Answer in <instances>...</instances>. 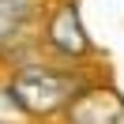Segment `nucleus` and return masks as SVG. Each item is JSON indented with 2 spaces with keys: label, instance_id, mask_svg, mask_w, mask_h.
Returning a JSON list of instances; mask_svg holds the SVG:
<instances>
[{
  "label": "nucleus",
  "instance_id": "1",
  "mask_svg": "<svg viewBox=\"0 0 124 124\" xmlns=\"http://www.w3.org/2000/svg\"><path fill=\"white\" fill-rule=\"evenodd\" d=\"M11 98L26 109V113H56L60 105L79 98V83L64 71H49V68H26L23 75H15L11 83Z\"/></svg>",
  "mask_w": 124,
  "mask_h": 124
},
{
  "label": "nucleus",
  "instance_id": "2",
  "mask_svg": "<svg viewBox=\"0 0 124 124\" xmlns=\"http://www.w3.org/2000/svg\"><path fill=\"white\" fill-rule=\"evenodd\" d=\"M71 124H124V98L116 90H90L71 101Z\"/></svg>",
  "mask_w": 124,
  "mask_h": 124
},
{
  "label": "nucleus",
  "instance_id": "3",
  "mask_svg": "<svg viewBox=\"0 0 124 124\" xmlns=\"http://www.w3.org/2000/svg\"><path fill=\"white\" fill-rule=\"evenodd\" d=\"M49 41H53L60 53H71V56L86 53V30H83V23H79L75 4H64L53 15V23H49Z\"/></svg>",
  "mask_w": 124,
  "mask_h": 124
},
{
  "label": "nucleus",
  "instance_id": "4",
  "mask_svg": "<svg viewBox=\"0 0 124 124\" xmlns=\"http://www.w3.org/2000/svg\"><path fill=\"white\" fill-rule=\"evenodd\" d=\"M30 11V0H0V38L11 30V26H19V19Z\"/></svg>",
  "mask_w": 124,
  "mask_h": 124
}]
</instances>
